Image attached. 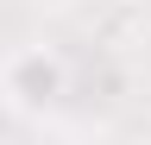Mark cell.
Returning a JSON list of instances; mask_svg holds the SVG:
<instances>
[{"mask_svg":"<svg viewBox=\"0 0 151 145\" xmlns=\"http://www.w3.org/2000/svg\"><path fill=\"white\" fill-rule=\"evenodd\" d=\"M0 95H6L13 107H57V101L69 95V63L57 57V50L32 44V50H19V57H6Z\"/></svg>","mask_w":151,"mask_h":145,"instance_id":"1","label":"cell"},{"mask_svg":"<svg viewBox=\"0 0 151 145\" xmlns=\"http://www.w3.org/2000/svg\"><path fill=\"white\" fill-rule=\"evenodd\" d=\"M113 6H139V0H113Z\"/></svg>","mask_w":151,"mask_h":145,"instance_id":"2","label":"cell"}]
</instances>
